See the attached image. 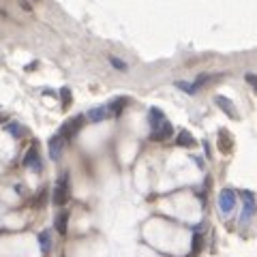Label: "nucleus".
Wrapping results in <instances>:
<instances>
[{"mask_svg":"<svg viewBox=\"0 0 257 257\" xmlns=\"http://www.w3.org/2000/svg\"><path fill=\"white\" fill-rule=\"evenodd\" d=\"M69 200V174L64 172L60 178H58V182L54 186V193H51V202H54V206H64Z\"/></svg>","mask_w":257,"mask_h":257,"instance_id":"f257e3e1","label":"nucleus"},{"mask_svg":"<svg viewBox=\"0 0 257 257\" xmlns=\"http://www.w3.org/2000/svg\"><path fill=\"white\" fill-rule=\"evenodd\" d=\"M84 122H86L84 116H75V118H71V120H67V122H64V127L60 128V135L64 137V142H71V139H73V137L81 131Z\"/></svg>","mask_w":257,"mask_h":257,"instance_id":"f03ea898","label":"nucleus"},{"mask_svg":"<svg viewBox=\"0 0 257 257\" xmlns=\"http://www.w3.org/2000/svg\"><path fill=\"white\" fill-rule=\"evenodd\" d=\"M219 208L223 214H230L236 208V191L233 189H223L219 193Z\"/></svg>","mask_w":257,"mask_h":257,"instance_id":"7ed1b4c3","label":"nucleus"},{"mask_svg":"<svg viewBox=\"0 0 257 257\" xmlns=\"http://www.w3.org/2000/svg\"><path fill=\"white\" fill-rule=\"evenodd\" d=\"M150 128H153V133H150V139H153V142H163V139H169L174 135V127L169 125L167 120H163L161 125L150 127Z\"/></svg>","mask_w":257,"mask_h":257,"instance_id":"20e7f679","label":"nucleus"},{"mask_svg":"<svg viewBox=\"0 0 257 257\" xmlns=\"http://www.w3.org/2000/svg\"><path fill=\"white\" fill-rule=\"evenodd\" d=\"M242 200H244V208H242V223L251 221V217L255 214V195L251 191H242Z\"/></svg>","mask_w":257,"mask_h":257,"instance_id":"39448f33","label":"nucleus"},{"mask_svg":"<svg viewBox=\"0 0 257 257\" xmlns=\"http://www.w3.org/2000/svg\"><path fill=\"white\" fill-rule=\"evenodd\" d=\"M64 144H67V142H64V137L60 135V131H58L56 135L50 139V144H48V146H50V156H51L54 161L60 159V153H62V146H64Z\"/></svg>","mask_w":257,"mask_h":257,"instance_id":"423d86ee","label":"nucleus"},{"mask_svg":"<svg viewBox=\"0 0 257 257\" xmlns=\"http://www.w3.org/2000/svg\"><path fill=\"white\" fill-rule=\"evenodd\" d=\"M24 165L30 167L32 172H41V159H39V153H37V146H32L28 150V154L24 156Z\"/></svg>","mask_w":257,"mask_h":257,"instance_id":"0eeeda50","label":"nucleus"},{"mask_svg":"<svg viewBox=\"0 0 257 257\" xmlns=\"http://www.w3.org/2000/svg\"><path fill=\"white\" fill-rule=\"evenodd\" d=\"M214 103L219 105L223 112L230 116V118H238V112H236V107H233V103L230 101L227 97H223V95H219V97H214Z\"/></svg>","mask_w":257,"mask_h":257,"instance_id":"6e6552de","label":"nucleus"},{"mask_svg":"<svg viewBox=\"0 0 257 257\" xmlns=\"http://www.w3.org/2000/svg\"><path fill=\"white\" fill-rule=\"evenodd\" d=\"M127 99L125 97H120V99H116V101H112L107 105V109H109V116H114V118H118V116L125 112V107H127Z\"/></svg>","mask_w":257,"mask_h":257,"instance_id":"1a4fd4ad","label":"nucleus"},{"mask_svg":"<svg viewBox=\"0 0 257 257\" xmlns=\"http://www.w3.org/2000/svg\"><path fill=\"white\" fill-rule=\"evenodd\" d=\"M105 118H109V109L107 107H95V109H90L88 112V120H92V122H101Z\"/></svg>","mask_w":257,"mask_h":257,"instance_id":"9d476101","label":"nucleus"},{"mask_svg":"<svg viewBox=\"0 0 257 257\" xmlns=\"http://www.w3.org/2000/svg\"><path fill=\"white\" fill-rule=\"evenodd\" d=\"M148 120H150V127H156V125H161V122H163V120H167V118H165V114H163L159 107H150V112H148Z\"/></svg>","mask_w":257,"mask_h":257,"instance_id":"9b49d317","label":"nucleus"},{"mask_svg":"<svg viewBox=\"0 0 257 257\" xmlns=\"http://www.w3.org/2000/svg\"><path fill=\"white\" fill-rule=\"evenodd\" d=\"M67 223H69V212H64V210H62V212L56 217V231L60 233V236L67 233Z\"/></svg>","mask_w":257,"mask_h":257,"instance_id":"f8f14e48","label":"nucleus"},{"mask_svg":"<svg viewBox=\"0 0 257 257\" xmlns=\"http://www.w3.org/2000/svg\"><path fill=\"white\" fill-rule=\"evenodd\" d=\"M178 146H186V148H191V146H195V139H193V135L189 131H180V135L176 139Z\"/></svg>","mask_w":257,"mask_h":257,"instance_id":"ddd939ff","label":"nucleus"},{"mask_svg":"<svg viewBox=\"0 0 257 257\" xmlns=\"http://www.w3.org/2000/svg\"><path fill=\"white\" fill-rule=\"evenodd\" d=\"M219 137H221V150H223V153H230V148H231V139H230V135H227L225 128L219 133Z\"/></svg>","mask_w":257,"mask_h":257,"instance_id":"4468645a","label":"nucleus"},{"mask_svg":"<svg viewBox=\"0 0 257 257\" xmlns=\"http://www.w3.org/2000/svg\"><path fill=\"white\" fill-rule=\"evenodd\" d=\"M202 244H204L202 233H200V231H195V233H193V255L200 253V251H202Z\"/></svg>","mask_w":257,"mask_h":257,"instance_id":"2eb2a0df","label":"nucleus"},{"mask_svg":"<svg viewBox=\"0 0 257 257\" xmlns=\"http://www.w3.org/2000/svg\"><path fill=\"white\" fill-rule=\"evenodd\" d=\"M60 95H62V107L67 109V107H69V103H71V90H69L67 86H64V88L60 90Z\"/></svg>","mask_w":257,"mask_h":257,"instance_id":"dca6fc26","label":"nucleus"},{"mask_svg":"<svg viewBox=\"0 0 257 257\" xmlns=\"http://www.w3.org/2000/svg\"><path fill=\"white\" fill-rule=\"evenodd\" d=\"M109 62H112V67L114 69H118V71H127V62L125 60H120V58H109Z\"/></svg>","mask_w":257,"mask_h":257,"instance_id":"f3484780","label":"nucleus"},{"mask_svg":"<svg viewBox=\"0 0 257 257\" xmlns=\"http://www.w3.org/2000/svg\"><path fill=\"white\" fill-rule=\"evenodd\" d=\"M39 240H41V247H43V251H48V249H50V233H48V231L41 233Z\"/></svg>","mask_w":257,"mask_h":257,"instance_id":"a211bd4d","label":"nucleus"},{"mask_svg":"<svg viewBox=\"0 0 257 257\" xmlns=\"http://www.w3.org/2000/svg\"><path fill=\"white\" fill-rule=\"evenodd\" d=\"M9 131H11V135H13V137H22V135H24V128L17 127V125H11Z\"/></svg>","mask_w":257,"mask_h":257,"instance_id":"6ab92c4d","label":"nucleus"},{"mask_svg":"<svg viewBox=\"0 0 257 257\" xmlns=\"http://www.w3.org/2000/svg\"><path fill=\"white\" fill-rule=\"evenodd\" d=\"M247 81H249L251 86H253L255 90H257V75H253V73H249V75H247Z\"/></svg>","mask_w":257,"mask_h":257,"instance_id":"aec40b11","label":"nucleus"},{"mask_svg":"<svg viewBox=\"0 0 257 257\" xmlns=\"http://www.w3.org/2000/svg\"><path fill=\"white\" fill-rule=\"evenodd\" d=\"M2 120H4V116H0V122H2Z\"/></svg>","mask_w":257,"mask_h":257,"instance_id":"412c9836","label":"nucleus"}]
</instances>
